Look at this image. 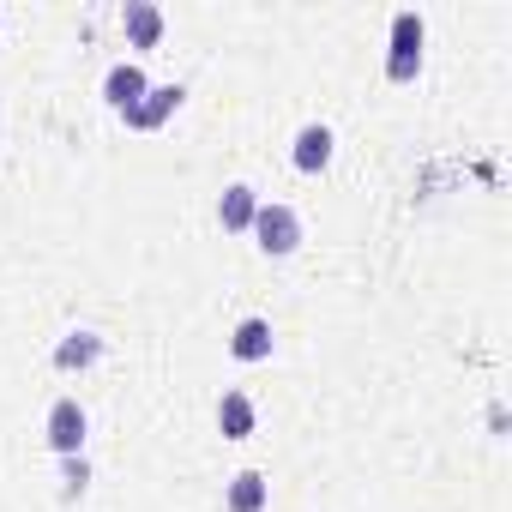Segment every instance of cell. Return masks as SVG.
Wrapping results in <instances>:
<instances>
[{
	"mask_svg": "<svg viewBox=\"0 0 512 512\" xmlns=\"http://www.w3.org/2000/svg\"><path fill=\"white\" fill-rule=\"evenodd\" d=\"M253 241H260V253H272V260H284V253L302 247V217L296 205H278V199H260V211H253Z\"/></svg>",
	"mask_w": 512,
	"mask_h": 512,
	"instance_id": "cell-1",
	"label": "cell"
},
{
	"mask_svg": "<svg viewBox=\"0 0 512 512\" xmlns=\"http://www.w3.org/2000/svg\"><path fill=\"white\" fill-rule=\"evenodd\" d=\"M422 43H428V25H422V13H392V55H386V79L392 85H410L416 73H422Z\"/></svg>",
	"mask_w": 512,
	"mask_h": 512,
	"instance_id": "cell-2",
	"label": "cell"
},
{
	"mask_svg": "<svg viewBox=\"0 0 512 512\" xmlns=\"http://www.w3.org/2000/svg\"><path fill=\"white\" fill-rule=\"evenodd\" d=\"M43 434H49V446H55L61 458H79V452H85V434H91V416H85V404H79V398H55V404H49V422H43Z\"/></svg>",
	"mask_w": 512,
	"mask_h": 512,
	"instance_id": "cell-3",
	"label": "cell"
},
{
	"mask_svg": "<svg viewBox=\"0 0 512 512\" xmlns=\"http://www.w3.org/2000/svg\"><path fill=\"white\" fill-rule=\"evenodd\" d=\"M151 91V79H145V67L139 61H115L109 73H103V97H109V109H139V97Z\"/></svg>",
	"mask_w": 512,
	"mask_h": 512,
	"instance_id": "cell-4",
	"label": "cell"
},
{
	"mask_svg": "<svg viewBox=\"0 0 512 512\" xmlns=\"http://www.w3.org/2000/svg\"><path fill=\"white\" fill-rule=\"evenodd\" d=\"M332 151H338L332 127H326V121H308V127L296 133V145H290V163H296L302 175H320V169L332 163Z\"/></svg>",
	"mask_w": 512,
	"mask_h": 512,
	"instance_id": "cell-5",
	"label": "cell"
},
{
	"mask_svg": "<svg viewBox=\"0 0 512 512\" xmlns=\"http://www.w3.org/2000/svg\"><path fill=\"white\" fill-rule=\"evenodd\" d=\"M181 97H187L181 85H151V91L139 97V109H127V127H139V133H157V127H163V121L181 109Z\"/></svg>",
	"mask_w": 512,
	"mask_h": 512,
	"instance_id": "cell-6",
	"label": "cell"
},
{
	"mask_svg": "<svg viewBox=\"0 0 512 512\" xmlns=\"http://www.w3.org/2000/svg\"><path fill=\"white\" fill-rule=\"evenodd\" d=\"M253 211H260V193H253L247 181H229L223 199H217V223H223L229 235H247V229H253Z\"/></svg>",
	"mask_w": 512,
	"mask_h": 512,
	"instance_id": "cell-7",
	"label": "cell"
},
{
	"mask_svg": "<svg viewBox=\"0 0 512 512\" xmlns=\"http://www.w3.org/2000/svg\"><path fill=\"white\" fill-rule=\"evenodd\" d=\"M121 31H127V49H157L163 43V13L151 7V0H127Z\"/></svg>",
	"mask_w": 512,
	"mask_h": 512,
	"instance_id": "cell-8",
	"label": "cell"
},
{
	"mask_svg": "<svg viewBox=\"0 0 512 512\" xmlns=\"http://www.w3.org/2000/svg\"><path fill=\"white\" fill-rule=\"evenodd\" d=\"M229 356H235V362H266V356H272V320L247 314V320L229 332Z\"/></svg>",
	"mask_w": 512,
	"mask_h": 512,
	"instance_id": "cell-9",
	"label": "cell"
},
{
	"mask_svg": "<svg viewBox=\"0 0 512 512\" xmlns=\"http://www.w3.org/2000/svg\"><path fill=\"white\" fill-rule=\"evenodd\" d=\"M266 500H272V482L260 470H235L229 488H223V506L229 512H266Z\"/></svg>",
	"mask_w": 512,
	"mask_h": 512,
	"instance_id": "cell-10",
	"label": "cell"
},
{
	"mask_svg": "<svg viewBox=\"0 0 512 512\" xmlns=\"http://www.w3.org/2000/svg\"><path fill=\"white\" fill-rule=\"evenodd\" d=\"M103 362V338L97 332H67L61 344H55V368L61 374H85V368H97Z\"/></svg>",
	"mask_w": 512,
	"mask_h": 512,
	"instance_id": "cell-11",
	"label": "cell"
},
{
	"mask_svg": "<svg viewBox=\"0 0 512 512\" xmlns=\"http://www.w3.org/2000/svg\"><path fill=\"white\" fill-rule=\"evenodd\" d=\"M217 428H223V440H247L253 434V398L247 392H223L217 398Z\"/></svg>",
	"mask_w": 512,
	"mask_h": 512,
	"instance_id": "cell-12",
	"label": "cell"
},
{
	"mask_svg": "<svg viewBox=\"0 0 512 512\" xmlns=\"http://www.w3.org/2000/svg\"><path fill=\"white\" fill-rule=\"evenodd\" d=\"M61 476H67V494H85V482H91V464H85V452H79V458H61Z\"/></svg>",
	"mask_w": 512,
	"mask_h": 512,
	"instance_id": "cell-13",
	"label": "cell"
}]
</instances>
